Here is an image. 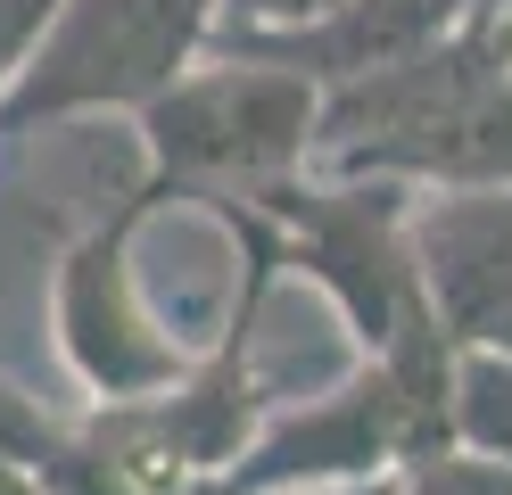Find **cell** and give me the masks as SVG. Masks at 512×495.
<instances>
[{"mask_svg": "<svg viewBox=\"0 0 512 495\" xmlns=\"http://www.w3.org/2000/svg\"><path fill=\"white\" fill-rule=\"evenodd\" d=\"M413 198L422 190L380 174H331V165H306L248 198L273 231L281 273L323 289L356 355H389L405 330L430 322L422 264H413Z\"/></svg>", "mask_w": 512, "mask_h": 495, "instance_id": "cell-2", "label": "cell"}, {"mask_svg": "<svg viewBox=\"0 0 512 495\" xmlns=\"http://www.w3.org/2000/svg\"><path fill=\"white\" fill-rule=\"evenodd\" d=\"M496 9H512V0H479V17H496Z\"/></svg>", "mask_w": 512, "mask_h": 495, "instance_id": "cell-17", "label": "cell"}, {"mask_svg": "<svg viewBox=\"0 0 512 495\" xmlns=\"http://www.w3.org/2000/svg\"><path fill=\"white\" fill-rule=\"evenodd\" d=\"M455 446L479 462H512V355L455 347Z\"/></svg>", "mask_w": 512, "mask_h": 495, "instance_id": "cell-8", "label": "cell"}, {"mask_svg": "<svg viewBox=\"0 0 512 495\" xmlns=\"http://www.w3.org/2000/svg\"><path fill=\"white\" fill-rule=\"evenodd\" d=\"M389 495H512V462H479V454H430L413 471L389 479Z\"/></svg>", "mask_w": 512, "mask_h": 495, "instance_id": "cell-10", "label": "cell"}, {"mask_svg": "<svg viewBox=\"0 0 512 495\" xmlns=\"http://www.w3.org/2000/svg\"><path fill=\"white\" fill-rule=\"evenodd\" d=\"M471 9L479 0H339V9L306 17V25H281V33H215V50L290 66L314 91H339V83H364L380 66H397L413 50L446 42V33H463Z\"/></svg>", "mask_w": 512, "mask_h": 495, "instance_id": "cell-6", "label": "cell"}, {"mask_svg": "<svg viewBox=\"0 0 512 495\" xmlns=\"http://www.w3.org/2000/svg\"><path fill=\"white\" fill-rule=\"evenodd\" d=\"M133 124H141V174L174 207H207V198H256L306 174L314 141H323V91L290 66L207 50Z\"/></svg>", "mask_w": 512, "mask_h": 495, "instance_id": "cell-1", "label": "cell"}, {"mask_svg": "<svg viewBox=\"0 0 512 495\" xmlns=\"http://www.w3.org/2000/svg\"><path fill=\"white\" fill-rule=\"evenodd\" d=\"M157 207H174L149 174L116 198L100 223H83L50 264V339L67 380L91 396V405H133V396H157L190 372V339H174L166 314L149 306L141 289V231L157 223Z\"/></svg>", "mask_w": 512, "mask_h": 495, "instance_id": "cell-4", "label": "cell"}, {"mask_svg": "<svg viewBox=\"0 0 512 495\" xmlns=\"http://www.w3.org/2000/svg\"><path fill=\"white\" fill-rule=\"evenodd\" d=\"M323 9H339V0H223L215 33H281V25H306Z\"/></svg>", "mask_w": 512, "mask_h": 495, "instance_id": "cell-12", "label": "cell"}, {"mask_svg": "<svg viewBox=\"0 0 512 495\" xmlns=\"http://www.w3.org/2000/svg\"><path fill=\"white\" fill-rule=\"evenodd\" d=\"M34 479H42V495H141L83 421H58V438L34 454Z\"/></svg>", "mask_w": 512, "mask_h": 495, "instance_id": "cell-9", "label": "cell"}, {"mask_svg": "<svg viewBox=\"0 0 512 495\" xmlns=\"http://www.w3.org/2000/svg\"><path fill=\"white\" fill-rule=\"evenodd\" d=\"M174 495H248V487H240L232 471H207V479H182Z\"/></svg>", "mask_w": 512, "mask_h": 495, "instance_id": "cell-14", "label": "cell"}, {"mask_svg": "<svg viewBox=\"0 0 512 495\" xmlns=\"http://www.w3.org/2000/svg\"><path fill=\"white\" fill-rule=\"evenodd\" d=\"M331 174H380L405 190H512V58L479 75L455 108H438L422 132L331 157Z\"/></svg>", "mask_w": 512, "mask_h": 495, "instance_id": "cell-7", "label": "cell"}, {"mask_svg": "<svg viewBox=\"0 0 512 495\" xmlns=\"http://www.w3.org/2000/svg\"><path fill=\"white\" fill-rule=\"evenodd\" d=\"M471 17H479V9H471ZM479 25H488V42H496V50L512 58V9H496V17H479Z\"/></svg>", "mask_w": 512, "mask_h": 495, "instance_id": "cell-15", "label": "cell"}, {"mask_svg": "<svg viewBox=\"0 0 512 495\" xmlns=\"http://www.w3.org/2000/svg\"><path fill=\"white\" fill-rule=\"evenodd\" d=\"M0 495H42V479H34V462H17L9 446H0Z\"/></svg>", "mask_w": 512, "mask_h": 495, "instance_id": "cell-13", "label": "cell"}, {"mask_svg": "<svg viewBox=\"0 0 512 495\" xmlns=\"http://www.w3.org/2000/svg\"><path fill=\"white\" fill-rule=\"evenodd\" d=\"M58 9H67V0H0V91H9L25 66H34L42 33L58 25Z\"/></svg>", "mask_w": 512, "mask_h": 495, "instance_id": "cell-11", "label": "cell"}, {"mask_svg": "<svg viewBox=\"0 0 512 495\" xmlns=\"http://www.w3.org/2000/svg\"><path fill=\"white\" fill-rule=\"evenodd\" d=\"M223 0H67L34 66L0 91V141L91 116H141L215 50Z\"/></svg>", "mask_w": 512, "mask_h": 495, "instance_id": "cell-3", "label": "cell"}, {"mask_svg": "<svg viewBox=\"0 0 512 495\" xmlns=\"http://www.w3.org/2000/svg\"><path fill=\"white\" fill-rule=\"evenodd\" d=\"M290 495H389V479H364V487H290Z\"/></svg>", "mask_w": 512, "mask_h": 495, "instance_id": "cell-16", "label": "cell"}, {"mask_svg": "<svg viewBox=\"0 0 512 495\" xmlns=\"http://www.w3.org/2000/svg\"><path fill=\"white\" fill-rule=\"evenodd\" d=\"M413 264L446 339L512 355V190H422Z\"/></svg>", "mask_w": 512, "mask_h": 495, "instance_id": "cell-5", "label": "cell"}]
</instances>
